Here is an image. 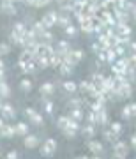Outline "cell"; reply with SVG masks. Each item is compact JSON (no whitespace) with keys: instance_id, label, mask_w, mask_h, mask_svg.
Returning a JSON list of instances; mask_svg holds the SVG:
<instances>
[{"instance_id":"17","label":"cell","mask_w":136,"mask_h":159,"mask_svg":"<svg viewBox=\"0 0 136 159\" xmlns=\"http://www.w3.org/2000/svg\"><path fill=\"white\" fill-rule=\"evenodd\" d=\"M30 30H32V32H34V35L35 37H37V39H41V35L44 34V25H43V23L41 21H35V23H32V27H30Z\"/></svg>"},{"instance_id":"40","label":"cell","mask_w":136,"mask_h":159,"mask_svg":"<svg viewBox=\"0 0 136 159\" xmlns=\"http://www.w3.org/2000/svg\"><path fill=\"white\" fill-rule=\"evenodd\" d=\"M110 129L115 131V133H119V134H120L124 127H122V124H120V122H110Z\"/></svg>"},{"instance_id":"34","label":"cell","mask_w":136,"mask_h":159,"mask_svg":"<svg viewBox=\"0 0 136 159\" xmlns=\"http://www.w3.org/2000/svg\"><path fill=\"white\" fill-rule=\"evenodd\" d=\"M122 119H124V120L134 119V117H133V111H131V104H125L124 108H122Z\"/></svg>"},{"instance_id":"8","label":"cell","mask_w":136,"mask_h":159,"mask_svg":"<svg viewBox=\"0 0 136 159\" xmlns=\"http://www.w3.org/2000/svg\"><path fill=\"white\" fill-rule=\"evenodd\" d=\"M113 30H115V34L125 35V37H131V34H133V29H131L129 23H117Z\"/></svg>"},{"instance_id":"11","label":"cell","mask_w":136,"mask_h":159,"mask_svg":"<svg viewBox=\"0 0 136 159\" xmlns=\"http://www.w3.org/2000/svg\"><path fill=\"white\" fill-rule=\"evenodd\" d=\"M18 67L21 69L25 74H34L35 71H37L35 62H20V60H18Z\"/></svg>"},{"instance_id":"1","label":"cell","mask_w":136,"mask_h":159,"mask_svg":"<svg viewBox=\"0 0 136 159\" xmlns=\"http://www.w3.org/2000/svg\"><path fill=\"white\" fill-rule=\"evenodd\" d=\"M113 145V157L117 159H125L127 156H129V143L122 142V140H117L115 143H111Z\"/></svg>"},{"instance_id":"43","label":"cell","mask_w":136,"mask_h":159,"mask_svg":"<svg viewBox=\"0 0 136 159\" xmlns=\"http://www.w3.org/2000/svg\"><path fill=\"white\" fill-rule=\"evenodd\" d=\"M127 58H129V66L136 67V53H127Z\"/></svg>"},{"instance_id":"18","label":"cell","mask_w":136,"mask_h":159,"mask_svg":"<svg viewBox=\"0 0 136 159\" xmlns=\"http://www.w3.org/2000/svg\"><path fill=\"white\" fill-rule=\"evenodd\" d=\"M69 117L73 120H76V122H81L85 119V111H83V108H71V115Z\"/></svg>"},{"instance_id":"22","label":"cell","mask_w":136,"mask_h":159,"mask_svg":"<svg viewBox=\"0 0 136 159\" xmlns=\"http://www.w3.org/2000/svg\"><path fill=\"white\" fill-rule=\"evenodd\" d=\"M62 89L69 94H74V92H78V83H74L73 80H67V81L62 83Z\"/></svg>"},{"instance_id":"39","label":"cell","mask_w":136,"mask_h":159,"mask_svg":"<svg viewBox=\"0 0 136 159\" xmlns=\"http://www.w3.org/2000/svg\"><path fill=\"white\" fill-rule=\"evenodd\" d=\"M7 53H11V46L7 43H0V57H4Z\"/></svg>"},{"instance_id":"51","label":"cell","mask_w":136,"mask_h":159,"mask_svg":"<svg viewBox=\"0 0 136 159\" xmlns=\"http://www.w3.org/2000/svg\"><path fill=\"white\" fill-rule=\"evenodd\" d=\"M0 156H2V152H0Z\"/></svg>"},{"instance_id":"47","label":"cell","mask_w":136,"mask_h":159,"mask_svg":"<svg viewBox=\"0 0 136 159\" xmlns=\"http://www.w3.org/2000/svg\"><path fill=\"white\" fill-rule=\"evenodd\" d=\"M0 69H2V71H6V66H4V62H2V58H0Z\"/></svg>"},{"instance_id":"15","label":"cell","mask_w":136,"mask_h":159,"mask_svg":"<svg viewBox=\"0 0 136 159\" xmlns=\"http://www.w3.org/2000/svg\"><path fill=\"white\" fill-rule=\"evenodd\" d=\"M79 131H81V134H83L85 138H88V140L96 136V125H92V124H87V125H83V127H81Z\"/></svg>"},{"instance_id":"35","label":"cell","mask_w":136,"mask_h":159,"mask_svg":"<svg viewBox=\"0 0 136 159\" xmlns=\"http://www.w3.org/2000/svg\"><path fill=\"white\" fill-rule=\"evenodd\" d=\"M27 30H29V27L25 23H14V27H12V32H16V34H25Z\"/></svg>"},{"instance_id":"4","label":"cell","mask_w":136,"mask_h":159,"mask_svg":"<svg viewBox=\"0 0 136 159\" xmlns=\"http://www.w3.org/2000/svg\"><path fill=\"white\" fill-rule=\"evenodd\" d=\"M87 148L92 152V156H94V157H101L102 152H104V145H102L101 142L94 140V138H90V140H88V143H87Z\"/></svg>"},{"instance_id":"14","label":"cell","mask_w":136,"mask_h":159,"mask_svg":"<svg viewBox=\"0 0 136 159\" xmlns=\"http://www.w3.org/2000/svg\"><path fill=\"white\" fill-rule=\"evenodd\" d=\"M69 23H73V20H71V14L58 12V14H57V25H58V27H67Z\"/></svg>"},{"instance_id":"32","label":"cell","mask_w":136,"mask_h":159,"mask_svg":"<svg viewBox=\"0 0 136 159\" xmlns=\"http://www.w3.org/2000/svg\"><path fill=\"white\" fill-rule=\"evenodd\" d=\"M39 41H41V43H44V44H51V43H53V34H51L48 29H46V30H44V34L41 35V39H39Z\"/></svg>"},{"instance_id":"25","label":"cell","mask_w":136,"mask_h":159,"mask_svg":"<svg viewBox=\"0 0 136 159\" xmlns=\"http://www.w3.org/2000/svg\"><path fill=\"white\" fill-rule=\"evenodd\" d=\"M67 104H69V108H83L85 104L88 106V102H85L83 99H79V97H73V99H71Z\"/></svg>"},{"instance_id":"36","label":"cell","mask_w":136,"mask_h":159,"mask_svg":"<svg viewBox=\"0 0 136 159\" xmlns=\"http://www.w3.org/2000/svg\"><path fill=\"white\" fill-rule=\"evenodd\" d=\"M113 51L117 53V57H124V55H127V48L122 44H115L113 46Z\"/></svg>"},{"instance_id":"50","label":"cell","mask_w":136,"mask_h":159,"mask_svg":"<svg viewBox=\"0 0 136 159\" xmlns=\"http://www.w3.org/2000/svg\"><path fill=\"white\" fill-rule=\"evenodd\" d=\"M14 2H23V0H14Z\"/></svg>"},{"instance_id":"33","label":"cell","mask_w":136,"mask_h":159,"mask_svg":"<svg viewBox=\"0 0 136 159\" xmlns=\"http://www.w3.org/2000/svg\"><path fill=\"white\" fill-rule=\"evenodd\" d=\"M87 122L92 125H99V122H97V113L96 111H92V110H88V113H87Z\"/></svg>"},{"instance_id":"37","label":"cell","mask_w":136,"mask_h":159,"mask_svg":"<svg viewBox=\"0 0 136 159\" xmlns=\"http://www.w3.org/2000/svg\"><path fill=\"white\" fill-rule=\"evenodd\" d=\"M11 43H12V44L21 46V43H23V34H16V32H12V34H11Z\"/></svg>"},{"instance_id":"16","label":"cell","mask_w":136,"mask_h":159,"mask_svg":"<svg viewBox=\"0 0 136 159\" xmlns=\"http://www.w3.org/2000/svg\"><path fill=\"white\" fill-rule=\"evenodd\" d=\"M41 94H43V96H51V94H53V92H55V83H51V81H46V83H43V85H41Z\"/></svg>"},{"instance_id":"3","label":"cell","mask_w":136,"mask_h":159,"mask_svg":"<svg viewBox=\"0 0 136 159\" xmlns=\"http://www.w3.org/2000/svg\"><path fill=\"white\" fill-rule=\"evenodd\" d=\"M0 117L4 120H11L16 117V110L9 102H0Z\"/></svg>"},{"instance_id":"7","label":"cell","mask_w":136,"mask_h":159,"mask_svg":"<svg viewBox=\"0 0 136 159\" xmlns=\"http://www.w3.org/2000/svg\"><path fill=\"white\" fill-rule=\"evenodd\" d=\"M96 89H97V87L94 85L92 81H87V80H83V81H79V83H78V90H81L85 96H88V97L96 92Z\"/></svg>"},{"instance_id":"27","label":"cell","mask_w":136,"mask_h":159,"mask_svg":"<svg viewBox=\"0 0 136 159\" xmlns=\"http://www.w3.org/2000/svg\"><path fill=\"white\" fill-rule=\"evenodd\" d=\"M18 60H20V62H34L35 57L32 55V53H30L29 50H23V51H21V55H20V58H18Z\"/></svg>"},{"instance_id":"23","label":"cell","mask_w":136,"mask_h":159,"mask_svg":"<svg viewBox=\"0 0 136 159\" xmlns=\"http://www.w3.org/2000/svg\"><path fill=\"white\" fill-rule=\"evenodd\" d=\"M102 136H104V140L106 142H110V143H115L117 140H119V133H115V131H111V129H106L104 133H102Z\"/></svg>"},{"instance_id":"38","label":"cell","mask_w":136,"mask_h":159,"mask_svg":"<svg viewBox=\"0 0 136 159\" xmlns=\"http://www.w3.org/2000/svg\"><path fill=\"white\" fill-rule=\"evenodd\" d=\"M43 108H44V111H46L48 115H51L53 111H55V104H53L51 101H48V99H46V101L43 102Z\"/></svg>"},{"instance_id":"5","label":"cell","mask_w":136,"mask_h":159,"mask_svg":"<svg viewBox=\"0 0 136 159\" xmlns=\"http://www.w3.org/2000/svg\"><path fill=\"white\" fill-rule=\"evenodd\" d=\"M57 11H48L44 16L41 18V23L44 25V29H53V27H57Z\"/></svg>"},{"instance_id":"24","label":"cell","mask_w":136,"mask_h":159,"mask_svg":"<svg viewBox=\"0 0 136 159\" xmlns=\"http://www.w3.org/2000/svg\"><path fill=\"white\" fill-rule=\"evenodd\" d=\"M115 60H117V53L113 51V48H110V50H104V62L111 66Z\"/></svg>"},{"instance_id":"6","label":"cell","mask_w":136,"mask_h":159,"mask_svg":"<svg viewBox=\"0 0 136 159\" xmlns=\"http://www.w3.org/2000/svg\"><path fill=\"white\" fill-rule=\"evenodd\" d=\"M25 115L29 117L30 122H32L34 125H43V124H44V117H43L39 111H35L34 108H27V110H25Z\"/></svg>"},{"instance_id":"30","label":"cell","mask_w":136,"mask_h":159,"mask_svg":"<svg viewBox=\"0 0 136 159\" xmlns=\"http://www.w3.org/2000/svg\"><path fill=\"white\" fill-rule=\"evenodd\" d=\"M32 87L34 85H32V81H30L29 78H23L21 81H20V89H21L23 92H30L32 90Z\"/></svg>"},{"instance_id":"49","label":"cell","mask_w":136,"mask_h":159,"mask_svg":"<svg viewBox=\"0 0 136 159\" xmlns=\"http://www.w3.org/2000/svg\"><path fill=\"white\" fill-rule=\"evenodd\" d=\"M2 2H14V0H2Z\"/></svg>"},{"instance_id":"13","label":"cell","mask_w":136,"mask_h":159,"mask_svg":"<svg viewBox=\"0 0 136 159\" xmlns=\"http://www.w3.org/2000/svg\"><path fill=\"white\" fill-rule=\"evenodd\" d=\"M0 136L2 138H14L16 136V129H14V125L12 124H4V127H2V131H0Z\"/></svg>"},{"instance_id":"42","label":"cell","mask_w":136,"mask_h":159,"mask_svg":"<svg viewBox=\"0 0 136 159\" xmlns=\"http://www.w3.org/2000/svg\"><path fill=\"white\" fill-rule=\"evenodd\" d=\"M125 48H127V53H136V41H129Z\"/></svg>"},{"instance_id":"44","label":"cell","mask_w":136,"mask_h":159,"mask_svg":"<svg viewBox=\"0 0 136 159\" xmlns=\"http://www.w3.org/2000/svg\"><path fill=\"white\" fill-rule=\"evenodd\" d=\"M92 51L97 55V53H101V51H102V46L99 44V43H94V44H92Z\"/></svg>"},{"instance_id":"46","label":"cell","mask_w":136,"mask_h":159,"mask_svg":"<svg viewBox=\"0 0 136 159\" xmlns=\"http://www.w3.org/2000/svg\"><path fill=\"white\" fill-rule=\"evenodd\" d=\"M129 147H133L136 150V134H133V136H131V142H129Z\"/></svg>"},{"instance_id":"2","label":"cell","mask_w":136,"mask_h":159,"mask_svg":"<svg viewBox=\"0 0 136 159\" xmlns=\"http://www.w3.org/2000/svg\"><path fill=\"white\" fill-rule=\"evenodd\" d=\"M41 150V156H44V157H51L55 150H57V140L55 138H48L44 143H43V147L39 148Z\"/></svg>"},{"instance_id":"19","label":"cell","mask_w":136,"mask_h":159,"mask_svg":"<svg viewBox=\"0 0 136 159\" xmlns=\"http://www.w3.org/2000/svg\"><path fill=\"white\" fill-rule=\"evenodd\" d=\"M14 129H16V136H25V134H29V124L27 122H18L14 125Z\"/></svg>"},{"instance_id":"12","label":"cell","mask_w":136,"mask_h":159,"mask_svg":"<svg viewBox=\"0 0 136 159\" xmlns=\"http://www.w3.org/2000/svg\"><path fill=\"white\" fill-rule=\"evenodd\" d=\"M0 9L2 12H6V14H16L18 9H16V2H0Z\"/></svg>"},{"instance_id":"10","label":"cell","mask_w":136,"mask_h":159,"mask_svg":"<svg viewBox=\"0 0 136 159\" xmlns=\"http://www.w3.org/2000/svg\"><path fill=\"white\" fill-rule=\"evenodd\" d=\"M69 51H71V44H69V41H58L57 46H55V53L60 55V57H64V55L69 53Z\"/></svg>"},{"instance_id":"21","label":"cell","mask_w":136,"mask_h":159,"mask_svg":"<svg viewBox=\"0 0 136 159\" xmlns=\"http://www.w3.org/2000/svg\"><path fill=\"white\" fill-rule=\"evenodd\" d=\"M11 97V87L7 85L6 81H2L0 83V99L4 101V99H9Z\"/></svg>"},{"instance_id":"45","label":"cell","mask_w":136,"mask_h":159,"mask_svg":"<svg viewBox=\"0 0 136 159\" xmlns=\"http://www.w3.org/2000/svg\"><path fill=\"white\" fill-rule=\"evenodd\" d=\"M7 157L9 159H16V157H20V154H18L16 150H11V152H7Z\"/></svg>"},{"instance_id":"31","label":"cell","mask_w":136,"mask_h":159,"mask_svg":"<svg viewBox=\"0 0 136 159\" xmlns=\"http://www.w3.org/2000/svg\"><path fill=\"white\" fill-rule=\"evenodd\" d=\"M90 81H92L96 87H101V83L104 81V74H102V73H94V74H92V80H90Z\"/></svg>"},{"instance_id":"28","label":"cell","mask_w":136,"mask_h":159,"mask_svg":"<svg viewBox=\"0 0 136 159\" xmlns=\"http://www.w3.org/2000/svg\"><path fill=\"white\" fill-rule=\"evenodd\" d=\"M69 120H71V117H66V115H62V117H58V119H57V127H58L60 131H62V129H66V127L69 125Z\"/></svg>"},{"instance_id":"20","label":"cell","mask_w":136,"mask_h":159,"mask_svg":"<svg viewBox=\"0 0 136 159\" xmlns=\"http://www.w3.org/2000/svg\"><path fill=\"white\" fill-rule=\"evenodd\" d=\"M97 122H99V125H108V124H110V119H108L106 108H101L99 111H97Z\"/></svg>"},{"instance_id":"48","label":"cell","mask_w":136,"mask_h":159,"mask_svg":"<svg viewBox=\"0 0 136 159\" xmlns=\"http://www.w3.org/2000/svg\"><path fill=\"white\" fill-rule=\"evenodd\" d=\"M55 2H58V4H62V2H66V0H55Z\"/></svg>"},{"instance_id":"29","label":"cell","mask_w":136,"mask_h":159,"mask_svg":"<svg viewBox=\"0 0 136 159\" xmlns=\"http://www.w3.org/2000/svg\"><path fill=\"white\" fill-rule=\"evenodd\" d=\"M58 73L62 74V76H69V74L73 73V66L62 62V64H60V67H58Z\"/></svg>"},{"instance_id":"26","label":"cell","mask_w":136,"mask_h":159,"mask_svg":"<svg viewBox=\"0 0 136 159\" xmlns=\"http://www.w3.org/2000/svg\"><path fill=\"white\" fill-rule=\"evenodd\" d=\"M64 32H66L67 37H76V35H78V27L73 25V23H69L67 27H64Z\"/></svg>"},{"instance_id":"41","label":"cell","mask_w":136,"mask_h":159,"mask_svg":"<svg viewBox=\"0 0 136 159\" xmlns=\"http://www.w3.org/2000/svg\"><path fill=\"white\" fill-rule=\"evenodd\" d=\"M53 0H35L34 2V7H44V6H48V4H51Z\"/></svg>"},{"instance_id":"9","label":"cell","mask_w":136,"mask_h":159,"mask_svg":"<svg viewBox=\"0 0 136 159\" xmlns=\"http://www.w3.org/2000/svg\"><path fill=\"white\" fill-rule=\"evenodd\" d=\"M25 140H23V143H25V147L27 148H30V150H32V148H37L39 147V138L35 136V134H25Z\"/></svg>"}]
</instances>
